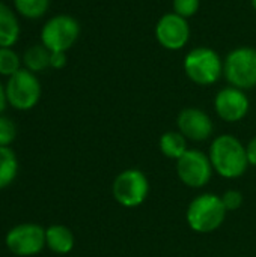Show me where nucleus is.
I'll return each instance as SVG.
<instances>
[{"instance_id":"obj_1","label":"nucleus","mask_w":256,"mask_h":257,"mask_svg":"<svg viewBox=\"0 0 256 257\" xmlns=\"http://www.w3.org/2000/svg\"><path fill=\"white\" fill-rule=\"evenodd\" d=\"M208 157L213 170L225 179L241 178L249 167L246 146H243V143L231 134L216 137L210 146Z\"/></svg>"},{"instance_id":"obj_2","label":"nucleus","mask_w":256,"mask_h":257,"mask_svg":"<svg viewBox=\"0 0 256 257\" xmlns=\"http://www.w3.org/2000/svg\"><path fill=\"white\" fill-rule=\"evenodd\" d=\"M226 214L228 211L222 203V197L213 193H204L190 202L186 220L193 232L211 233L223 224Z\"/></svg>"},{"instance_id":"obj_3","label":"nucleus","mask_w":256,"mask_h":257,"mask_svg":"<svg viewBox=\"0 0 256 257\" xmlns=\"http://www.w3.org/2000/svg\"><path fill=\"white\" fill-rule=\"evenodd\" d=\"M112 194L121 206L137 208L149 194V181L142 170L127 169L115 178Z\"/></svg>"},{"instance_id":"obj_4","label":"nucleus","mask_w":256,"mask_h":257,"mask_svg":"<svg viewBox=\"0 0 256 257\" xmlns=\"http://www.w3.org/2000/svg\"><path fill=\"white\" fill-rule=\"evenodd\" d=\"M184 71L193 83L199 86H210L219 80L223 69L220 57L214 50L199 47L186 56Z\"/></svg>"},{"instance_id":"obj_5","label":"nucleus","mask_w":256,"mask_h":257,"mask_svg":"<svg viewBox=\"0 0 256 257\" xmlns=\"http://www.w3.org/2000/svg\"><path fill=\"white\" fill-rule=\"evenodd\" d=\"M223 72L231 86L237 89H252L256 86V50L240 47L231 51L225 60Z\"/></svg>"},{"instance_id":"obj_6","label":"nucleus","mask_w":256,"mask_h":257,"mask_svg":"<svg viewBox=\"0 0 256 257\" xmlns=\"http://www.w3.org/2000/svg\"><path fill=\"white\" fill-rule=\"evenodd\" d=\"M8 102L17 110H30L41 98V84L29 69H20L9 77L6 86Z\"/></svg>"},{"instance_id":"obj_7","label":"nucleus","mask_w":256,"mask_h":257,"mask_svg":"<svg viewBox=\"0 0 256 257\" xmlns=\"http://www.w3.org/2000/svg\"><path fill=\"white\" fill-rule=\"evenodd\" d=\"M78 35L80 26L75 18L69 15H56L44 24L41 39L50 51H66L74 45Z\"/></svg>"},{"instance_id":"obj_8","label":"nucleus","mask_w":256,"mask_h":257,"mask_svg":"<svg viewBox=\"0 0 256 257\" xmlns=\"http://www.w3.org/2000/svg\"><path fill=\"white\" fill-rule=\"evenodd\" d=\"M213 166L210 157L198 149H189L180 160H177V175L180 181L190 188L205 187L213 176Z\"/></svg>"},{"instance_id":"obj_9","label":"nucleus","mask_w":256,"mask_h":257,"mask_svg":"<svg viewBox=\"0 0 256 257\" xmlns=\"http://www.w3.org/2000/svg\"><path fill=\"white\" fill-rule=\"evenodd\" d=\"M6 247L15 256H35L42 251L45 244V230L32 223L18 224L6 235Z\"/></svg>"},{"instance_id":"obj_10","label":"nucleus","mask_w":256,"mask_h":257,"mask_svg":"<svg viewBox=\"0 0 256 257\" xmlns=\"http://www.w3.org/2000/svg\"><path fill=\"white\" fill-rule=\"evenodd\" d=\"M177 125L178 131L187 140L196 143L208 140L214 131L213 120L210 119V116L204 110L195 107H187L181 110L177 117Z\"/></svg>"},{"instance_id":"obj_11","label":"nucleus","mask_w":256,"mask_h":257,"mask_svg":"<svg viewBox=\"0 0 256 257\" xmlns=\"http://www.w3.org/2000/svg\"><path fill=\"white\" fill-rule=\"evenodd\" d=\"M155 36L158 42L167 50H181L190 36V27L186 18L178 14L163 15L155 27Z\"/></svg>"},{"instance_id":"obj_12","label":"nucleus","mask_w":256,"mask_h":257,"mask_svg":"<svg viewBox=\"0 0 256 257\" xmlns=\"http://www.w3.org/2000/svg\"><path fill=\"white\" fill-rule=\"evenodd\" d=\"M214 108L225 122H238L249 111V99L241 89L234 86L225 87L216 95Z\"/></svg>"},{"instance_id":"obj_13","label":"nucleus","mask_w":256,"mask_h":257,"mask_svg":"<svg viewBox=\"0 0 256 257\" xmlns=\"http://www.w3.org/2000/svg\"><path fill=\"white\" fill-rule=\"evenodd\" d=\"M72 232L62 224H53L45 229V244L56 254H68L74 248Z\"/></svg>"},{"instance_id":"obj_14","label":"nucleus","mask_w":256,"mask_h":257,"mask_svg":"<svg viewBox=\"0 0 256 257\" xmlns=\"http://www.w3.org/2000/svg\"><path fill=\"white\" fill-rule=\"evenodd\" d=\"M20 36V23L8 5L0 2V48L12 47Z\"/></svg>"},{"instance_id":"obj_15","label":"nucleus","mask_w":256,"mask_h":257,"mask_svg":"<svg viewBox=\"0 0 256 257\" xmlns=\"http://www.w3.org/2000/svg\"><path fill=\"white\" fill-rule=\"evenodd\" d=\"M161 154L169 160H180L187 149V139L180 131H167L160 137L158 142Z\"/></svg>"},{"instance_id":"obj_16","label":"nucleus","mask_w":256,"mask_h":257,"mask_svg":"<svg viewBox=\"0 0 256 257\" xmlns=\"http://www.w3.org/2000/svg\"><path fill=\"white\" fill-rule=\"evenodd\" d=\"M50 56H51V51L44 44H36V45L29 47L23 56L26 69L32 72L44 71L45 68L50 66Z\"/></svg>"},{"instance_id":"obj_17","label":"nucleus","mask_w":256,"mask_h":257,"mask_svg":"<svg viewBox=\"0 0 256 257\" xmlns=\"http://www.w3.org/2000/svg\"><path fill=\"white\" fill-rule=\"evenodd\" d=\"M18 173V161L12 149L0 146V190L6 188Z\"/></svg>"},{"instance_id":"obj_18","label":"nucleus","mask_w":256,"mask_h":257,"mask_svg":"<svg viewBox=\"0 0 256 257\" xmlns=\"http://www.w3.org/2000/svg\"><path fill=\"white\" fill-rule=\"evenodd\" d=\"M14 5L20 15L26 18H39L47 12L50 0H14Z\"/></svg>"},{"instance_id":"obj_19","label":"nucleus","mask_w":256,"mask_h":257,"mask_svg":"<svg viewBox=\"0 0 256 257\" xmlns=\"http://www.w3.org/2000/svg\"><path fill=\"white\" fill-rule=\"evenodd\" d=\"M20 69L18 54L11 48H0V74L11 77Z\"/></svg>"},{"instance_id":"obj_20","label":"nucleus","mask_w":256,"mask_h":257,"mask_svg":"<svg viewBox=\"0 0 256 257\" xmlns=\"http://www.w3.org/2000/svg\"><path fill=\"white\" fill-rule=\"evenodd\" d=\"M17 137V126L12 119L0 116V146L9 148Z\"/></svg>"},{"instance_id":"obj_21","label":"nucleus","mask_w":256,"mask_h":257,"mask_svg":"<svg viewBox=\"0 0 256 257\" xmlns=\"http://www.w3.org/2000/svg\"><path fill=\"white\" fill-rule=\"evenodd\" d=\"M222 197V203L225 206V209L228 212H234V211H238L244 202L243 199V193L238 191V190H228Z\"/></svg>"},{"instance_id":"obj_22","label":"nucleus","mask_w":256,"mask_h":257,"mask_svg":"<svg viewBox=\"0 0 256 257\" xmlns=\"http://www.w3.org/2000/svg\"><path fill=\"white\" fill-rule=\"evenodd\" d=\"M199 9V0H174V11L183 18L195 15Z\"/></svg>"},{"instance_id":"obj_23","label":"nucleus","mask_w":256,"mask_h":257,"mask_svg":"<svg viewBox=\"0 0 256 257\" xmlns=\"http://www.w3.org/2000/svg\"><path fill=\"white\" fill-rule=\"evenodd\" d=\"M66 65V54L65 51H51L50 56V66L54 69H60Z\"/></svg>"},{"instance_id":"obj_24","label":"nucleus","mask_w":256,"mask_h":257,"mask_svg":"<svg viewBox=\"0 0 256 257\" xmlns=\"http://www.w3.org/2000/svg\"><path fill=\"white\" fill-rule=\"evenodd\" d=\"M246 155H247L249 166H255L256 167V137H253L247 143V146H246Z\"/></svg>"},{"instance_id":"obj_25","label":"nucleus","mask_w":256,"mask_h":257,"mask_svg":"<svg viewBox=\"0 0 256 257\" xmlns=\"http://www.w3.org/2000/svg\"><path fill=\"white\" fill-rule=\"evenodd\" d=\"M6 102H8V98H6V90H5L3 84L0 83V114H2V111L5 110V107H6Z\"/></svg>"},{"instance_id":"obj_26","label":"nucleus","mask_w":256,"mask_h":257,"mask_svg":"<svg viewBox=\"0 0 256 257\" xmlns=\"http://www.w3.org/2000/svg\"><path fill=\"white\" fill-rule=\"evenodd\" d=\"M252 6L256 9V0H252Z\"/></svg>"}]
</instances>
